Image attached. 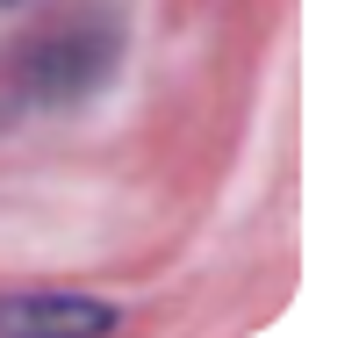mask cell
Here are the masks:
<instances>
[{
    "mask_svg": "<svg viewBox=\"0 0 352 338\" xmlns=\"http://www.w3.org/2000/svg\"><path fill=\"white\" fill-rule=\"evenodd\" d=\"M8 331H108L116 317L94 310V302H22V310H0Z\"/></svg>",
    "mask_w": 352,
    "mask_h": 338,
    "instance_id": "obj_1",
    "label": "cell"
}]
</instances>
